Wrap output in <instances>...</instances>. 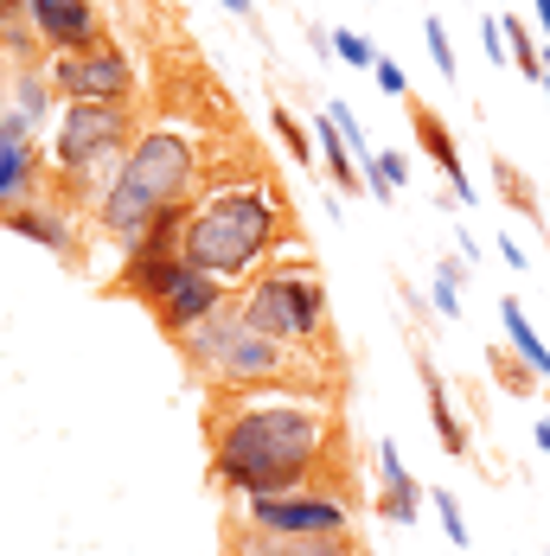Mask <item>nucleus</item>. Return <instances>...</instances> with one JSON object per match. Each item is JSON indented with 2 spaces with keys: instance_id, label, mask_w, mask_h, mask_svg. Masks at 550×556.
Returning a JSON list of instances; mask_svg holds the SVG:
<instances>
[{
  "instance_id": "obj_1",
  "label": "nucleus",
  "mask_w": 550,
  "mask_h": 556,
  "mask_svg": "<svg viewBox=\"0 0 550 556\" xmlns=\"http://www.w3.org/2000/svg\"><path fill=\"white\" fill-rule=\"evenodd\" d=\"M333 447H346V429L327 396L295 384H263L224 396L212 416V480L230 500H263L327 480Z\"/></svg>"
},
{
  "instance_id": "obj_2",
  "label": "nucleus",
  "mask_w": 550,
  "mask_h": 556,
  "mask_svg": "<svg viewBox=\"0 0 550 556\" xmlns=\"http://www.w3.org/2000/svg\"><path fill=\"white\" fill-rule=\"evenodd\" d=\"M282 224H288V205L263 173H243V179H218L192 199V218H186V243L179 256L205 276H224L230 288L250 281L270 250L282 243Z\"/></svg>"
},
{
  "instance_id": "obj_3",
  "label": "nucleus",
  "mask_w": 550,
  "mask_h": 556,
  "mask_svg": "<svg viewBox=\"0 0 550 556\" xmlns=\"http://www.w3.org/2000/svg\"><path fill=\"white\" fill-rule=\"evenodd\" d=\"M199 161H205V154H199V135H192V128H179V122L141 128L135 148L122 154V167L103 179L97 205H90L97 230H103L110 243H135L166 205L192 199V186H199Z\"/></svg>"
},
{
  "instance_id": "obj_4",
  "label": "nucleus",
  "mask_w": 550,
  "mask_h": 556,
  "mask_svg": "<svg viewBox=\"0 0 550 556\" xmlns=\"http://www.w3.org/2000/svg\"><path fill=\"white\" fill-rule=\"evenodd\" d=\"M186 371L199 384H212L218 396H237V390H263V384H288V345H275L250 314L243 301L230 294L212 320H199L186 339H173Z\"/></svg>"
},
{
  "instance_id": "obj_5",
  "label": "nucleus",
  "mask_w": 550,
  "mask_h": 556,
  "mask_svg": "<svg viewBox=\"0 0 550 556\" xmlns=\"http://www.w3.org/2000/svg\"><path fill=\"white\" fill-rule=\"evenodd\" d=\"M135 148V110L128 103H64L52 135V179L77 192H103V179Z\"/></svg>"
},
{
  "instance_id": "obj_6",
  "label": "nucleus",
  "mask_w": 550,
  "mask_h": 556,
  "mask_svg": "<svg viewBox=\"0 0 550 556\" xmlns=\"http://www.w3.org/2000/svg\"><path fill=\"white\" fill-rule=\"evenodd\" d=\"M243 314L288 352L301 345H321L327 339V288L308 263H263L257 276L237 288Z\"/></svg>"
},
{
  "instance_id": "obj_7",
  "label": "nucleus",
  "mask_w": 550,
  "mask_h": 556,
  "mask_svg": "<svg viewBox=\"0 0 550 556\" xmlns=\"http://www.w3.org/2000/svg\"><path fill=\"white\" fill-rule=\"evenodd\" d=\"M237 525H257V531H295V538H346V531H352V505H346V486L314 480V486H295V493L243 500Z\"/></svg>"
},
{
  "instance_id": "obj_8",
  "label": "nucleus",
  "mask_w": 550,
  "mask_h": 556,
  "mask_svg": "<svg viewBox=\"0 0 550 556\" xmlns=\"http://www.w3.org/2000/svg\"><path fill=\"white\" fill-rule=\"evenodd\" d=\"M52 90L58 103H128L141 90V71L115 39H97L90 52H52Z\"/></svg>"
},
{
  "instance_id": "obj_9",
  "label": "nucleus",
  "mask_w": 550,
  "mask_h": 556,
  "mask_svg": "<svg viewBox=\"0 0 550 556\" xmlns=\"http://www.w3.org/2000/svg\"><path fill=\"white\" fill-rule=\"evenodd\" d=\"M230 294H237V288H230L224 276H205V269H192V263H186V276L173 281L148 314H154V327H161L166 339H186L199 320H212Z\"/></svg>"
},
{
  "instance_id": "obj_10",
  "label": "nucleus",
  "mask_w": 550,
  "mask_h": 556,
  "mask_svg": "<svg viewBox=\"0 0 550 556\" xmlns=\"http://www.w3.org/2000/svg\"><path fill=\"white\" fill-rule=\"evenodd\" d=\"M7 230L13 237H33V243H46L52 256H77V199L64 192V186H52V192H39L33 205H20V212H7Z\"/></svg>"
},
{
  "instance_id": "obj_11",
  "label": "nucleus",
  "mask_w": 550,
  "mask_h": 556,
  "mask_svg": "<svg viewBox=\"0 0 550 556\" xmlns=\"http://www.w3.org/2000/svg\"><path fill=\"white\" fill-rule=\"evenodd\" d=\"M26 20L39 26V39L52 52H90L97 39H110L97 0H26Z\"/></svg>"
},
{
  "instance_id": "obj_12",
  "label": "nucleus",
  "mask_w": 550,
  "mask_h": 556,
  "mask_svg": "<svg viewBox=\"0 0 550 556\" xmlns=\"http://www.w3.org/2000/svg\"><path fill=\"white\" fill-rule=\"evenodd\" d=\"M224 556H359V544H352V531H346V538H295V531L230 525Z\"/></svg>"
},
{
  "instance_id": "obj_13",
  "label": "nucleus",
  "mask_w": 550,
  "mask_h": 556,
  "mask_svg": "<svg viewBox=\"0 0 550 556\" xmlns=\"http://www.w3.org/2000/svg\"><path fill=\"white\" fill-rule=\"evenodd\" d=\"M46 179H52V148H39V141L0 148V218L20 212V205H33L46 192Z\"/></svg>"
},
{
  "instance_id": "obj_14",
  "label": "nucleus",
  "mask_w": 550,
  "mask_h": 556,
  "mask_svg": "<svg viewBox=\"0 0 550 556\" xmlns=\"http://www.w3.org/2000/svg\"><path fill=\"white\" fill-rule=\"evenodd\" d=\"M410 128H416V141H423V154L436 161V173L448 179V199L454 205H474V186H467V167H461V148H454V128L441 122L429 103H410Z\"/></svg>"
},
{
  "instance_id": "obj_15",
  "label": "nucleus",
  "mask_w": 550,
  "mask_h": 556,
  "mask_svg": "<svg viewBox=\"0 0 550 556\" xmlns=\"http://www.w3.org/2000/svg\"><path fill=\"white\" fill-rule=\"evenodd\" d=\"M378 518H385V525H416V518H423V486L410 480L397 442L378 447Z\"/></svg>"
},
{
  "instance_id": "obj_16",
  "label": "nucleus",
  "mask_w": 550,
  "mask_h": 556,
  "mask_svg": "<svg viewBox=\"0 0 550 556\" xmlns=\"http://www.w3.org/2000/svg\"><path fill=\"white\" fill-rule=\"evenodd\" d=\"M314 148H321V161H327V179L339 192H365V167H359V154L346 148V135L333 128V115L314 122Z\"/></svg>"
},
{
  "instance_id": "obj_17",
  "label": "nucleus",
  "mask_w": 550,
  "mask_h": 556,
  "mask_svg": "<svg viewBox=\"0 0 550 556\" xmlns=\"http://www.w3.org/2000/svg\"><path fill=\"white\" fill-rule=\"evenodd\" d=\"M416 371H423V384H429V422H436V442L448 447V460H467V429H461V416H454V403H448V384L436 378L429 358H416Z\"/></svg>"
},
{
  "instance_id": "obj_18",
  "label": "nucleus",
  "mask_w": 550,
  "mask_h": 556,
  "mask_svg": "<svg viewBox=\"0 0 550 556\" xmlns=\"http://www.w3.org/2000/svg\"><path fill=\"white\" fill-rule=\"evenodd\" d=\"M499 327H505V345H512V352H518V358H525V365H532V371L550 384V345L532 333V320H525V307H518L512 294L499 301Z\"/></svg>"
},
{
  "instance_id": "obj_19",
  "label": "nucleus",
  "mask_w": 550,
  "mask_h": 556,
  "mask_svg": "<svg viewBox=\"0 0 550 556\" xmlns=\"http://www.w3.org/2000/svg\"><path fill=\"white\" fill-rule=\"evenodd\" d=\"M58 90H52V71H39V64H20L13 71V110H26L39 128H46V115H52Z\"/></svg>"
},
{
  "instance_id": "obj_20",
  "label": "nucleus",
  "mask_w": 550,
  "mask_h": 556,
  "mask_svg": "<svg viewBox=\"0 0 550 556\" xmlns=\"http://www.w3.org/2000/svg\"><path fill=\"white\" fill-rule=\"evenodd\" d=\"M359 167H365V192L385 199V205H390V192H403V179H410V161H403L397 148H372Z\"/></svg>"
},
{
  "instance_id": "obj_21",
  "label": "nucleus",
  "mask_w": 550,
  "mask_h": 556,
  "mask_svg": "<svg viewBox=\"0 0 550 556\" xmlns=\"http://www.w3.org/2000/svg\"><path fill=\"white\" fill-rule=\"evenodd\" d=\"M499 26H505V52H512V71H518V77H532V84H545V52L532 46V26H525V20H512V13H499Z\"/></svg>"
},
{
  "instance_id": "obj_22",
  "label": "nucleus",
  "mask_w": 550,
  "mask_h": 556,
  "mask_svg": "<svg viewBox=\"0 0 550 556\" xmlns=\"http://www.w3.org/2000/svg\"><path fill=\"white\" fill-rule=\"evenodd\" d=\"M493 179H499V192H505V205H518L532 224H545V205H538V192H532V179L512 167V161H493Z\"/></svg>"
},
{
  "instance_id": "obj_23",
  "label": "nucleus",
  "mask_w": 550,
  "mask_h": 556,
  "mask_svg": "<svg viewBox=\"0 0 550 556\" xmlns=\"http://www.w3.org/2000/svg\"><path fill=\"white\" fill-rule=\"evenodd\" d=\"M275 135H282V148H288V161H301V167H314L321 161V148H314V135L288 115V103H275Z\"/></svg>"
},
{
  "instance_id": "obj_24",
  "label": "nucleus",
  "mask_w": 550,
  "mask_h": 556,
  "mask_svg": "<svg viewBox=\"0 0 550 556\" xmlns=\"http://www.w3.org/2000/svg\"><path fill=\"white\" fill-rule=\"evenodd\" d=\"M487 358H493V378H499L505 390H512V396H532V390L545 384V378H538V371H532V365H525V358L512 352V345H505V352H487Z\"/></svg>"
},
{
  "instance_id": "obj_25",
  "label": "nucleus",
  "mask_w": 550,
  "mask_h": 556,
  "mask_svg": "<svg viewBox=\"0 0 550 556\" xmlns=\"http://www.w3.org/2000/svg\"><path fill=\"white\" fill-rule=\"evenodd\" d=\"M333 58H339V64H352V71H372V64H378V46H372V39H365V33H352V26H339V33H333V46H327Z\"/></svg>"
},
{
  "instance_id": "obj_26",
  "label": "nucleus",
  "mask_w": 550,
  "mask_h": 556,
  "mask_svg": "<svg viewBox=\"0 0 550 556\" xmlns=\"http://www.w3.org/2000/svg\"><path fill=\"white\" fill-rule=\"evenodd\" d=\"M39 46H46V39H39V26H33V20H13V26L0 33V52L13 58V64H33Z\"/></svg>"
},
{
  "instance_id": "obj_27",
  "label": "nucleus",
  "mask_w": 550,
  "mask_h": 556,
  "mask_svg": "<svg viewBox=\"0 0 550 556\" xmlns=\"http://www.w3.org/2000/svg\"><path fill=\"white\" fill-rule=\"evenodd\" d=\"M423 39H429V58H436L441 84H454V39H448V26H441L436 13H429V20H423Z\"/></svg>"
},
{
  "instance_id": "obj_28",
  "label": "nucleus",
  "mask_w": 550,
  "mask_h": 556,
  "mask_svg": "<svg viewBox=\"0 0 550 556\" xmlns=\"http://www.w3.org/2000/svg\"><path fill=\"white\" fill-rule=\"evenodd\" d=\"M333 128H339V135H346V148H352V154H359V161H365V154H372V141H365V128H359V115L346 110V103H333Z\"/></svg>"
},
{
  "instance_id": "obj_29",
  "label": "nucleus",
  "mask_w": 550,
  "mask_h": 556,
  "mask_svg": "<svg viewBox=\"0 0 550 556\" xmlns=\"http://www.w3.org/2000/svg\"><path fill=\"white\" fill-rule=\"evenodd\" d=\"M436 511H441V531H448V544H454V551H467V518H461L454 493H436Z\"/></svg>"
},
{
  "instance_id": "obj_30",
  "label": "nucleus",
  "mask_w": 550,
  "mask_h": 556,
  "mask_svg": "<svg viewBox=\"0 0 550 556\" xmlns=\"http://www.w3.org/2000/svg\"><path fill=\"white\" fill-rule=\"evenodd\" d=\"M372 77H378V90H385V97L410 103V77H403V64H397V58H378V64H372Z\"/></svg>"
},
{
  "instance_id": "obj_31",
  "label": "nucleus",
  "mask_w": 550,
  "mask_h": 556,
  "mask_svg": "<svg viewBox=\"0 0 550 556\" xmlns=\"http://www.w3.org/2000/svg\"><path fill=\"white\" fill-rule=\"evenodd\" d=\"M480 46H487V64H512V52H505V26H499V13H487V20H480Z\"/></svg>"
},
{
  "instance_id": "obj_32",
  "label": "nucleus",
  "mask_w": 550,
  "mask_h": 556,
  "mask_svg": "<svg viewBox=\"0 0 550 556\" xmlns=\"http://www.w3.org/2000/svg\"><path fill=\"white\" fill-rule=\"evenodd\" d=\"M499 263H505V269H532V256H525L512 237H499Z\"/></svg>"
},
{
  "instance_id": "obj_33",
  "label": "nucleus",
  "mask_w": 550,
  "mask_h": 556,
  "mask_svg": "<svg viewBox=\"0 0 550 556\" xmlns=\"http://www.w3.org/2000/svg\"><path fill=\"white\" fill-rule=\"evenodd\" d=\"M13 20H26V0H0V33H7Z\"/></svg>"
},
{
  "instance_id": "obj_34",
  "label": "nucleus",
  "mask_w": 550,
  "mask_h": 556,
  "mask_svg": "<svg viewBox=\"0 0 550 556\" xmlns=\"http://www.w3.org/2000/svg\"><path fill=\"white\" fill-rule=\"evenodd\" d=\"M224 13H237V20H250V13H257V0H218Z\"/></svg>"
},
{
  "instance_id": "obj_35",
  "label": "nucleus",
  "mask_w": 550,
  "mask_h": 556,
  "mask_svg": "<svg viewBox=\"0 0 550 556\" xmlns=\"http://www.w3.org/2000/svg\"><path fill=\"white\" fill-rule=\"evenodd\" d=\"M532 20L545 26V39H550V0H532Z\"/></svg>"
},
{
  "instance_id": "obj_36",
  "label": "nucleus",
  "mask_w": 550,
  "mask_h": 556,
  "mask_svg": "<svg viewBox=\"0 0 550 556\" xmlns=\"http://www.w3.org/2000/svg\"><path fill=\"white\" fill-rule=\"evenodd\" d=\"M532 442H538V447H545V454H550V416H545V422H538V429H532Z\"/></svg>"
},
{
  "instance_id": "obj_37",
  "label": "nucleus",
  "mask_w": 550,
  "mask_h": 556,
  "mask_svg": "<svg viewBox=\"0 0 550 556\" xmlns=\"http://www.w3.org/2000/svg\"><path fill=\"white\" fill-rule=\"evenodd\" d=\"M545 110H550V52H545Z\"/></svg>"
}]
</instances>
